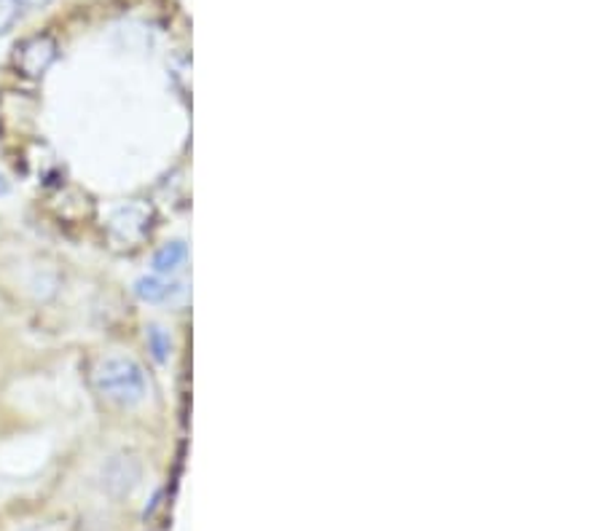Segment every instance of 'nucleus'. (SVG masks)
I'll list each match as a JSON object with an SVG mask.
<instances>
[{
    "mask_svg": "<svg viewBox=\"0 0 604 531\" xmlns=\"http://www.w3.org/2000/svg\"><path fill=\"white\" fill-rule=\"evenodd\" d=\"M149 344H151V350H154V357L158 359V363H164V359H167V354H169V339L164 335L162 328H156V325L151 328Z\"/></svg>",
    "mask_w": 604,
    "mask_h": 531,
    "instance_id": "nucleus-7",
    "label": "nucleus"
},
{
    "mask_svg": "<svg viewBox=\"0 0 604 531\" xmlns=\"http://www.w3.org/2000/svg\"><path fill=\"white\" fill-rule=\"evenodd\" d=\"M145 221H149V215H145L143 207L138 204L121 207V210L113 212L111 231L113 234H119L124 242H138L140 236L145 234Z\"/></svg>",
    "mask_w": 604,
    "mask_h": 531,
    "instance_id": "nucleus-3",
    "label": "nucleus"
},
{
    "mask_svg": "<svg viewBox=\"0 0 604 531\" xmlns=\"http://www.w3.org/2000/svg\"><path fill=\"white\" fill-rule=\"evenodd\" d=\"M20 5H28V9H41V5H46L48 0H17Z\"/></svg>",
    "mask_w": 604,
    "mask_h": 531,
    "instance_id": "nucleus-9",
    "label": "nucleus"
},
{
    "mask_svg": "<svg viewBox=\"0 0 604 531\" xmlns=\"http://www.w3.org/2000/svg\"><path fill=\"white\" fill-rule=\"evenodd\" d=\"M9 191V180H6L3 173H0V193H6Z\"/></svg>",
    "mask_w": 604,
    "mask_h": 531,
    "instance_id": "nucleus-10",
    "label": "nucleus"
},
{
    "mask_svg": "<svg viewBox=\"0 0 604 531\" xmlns=\"http://www.w3.org/2000/svg\"><path fill=\"white\" fill-rule=\"evenodd\" d=\"M138 465L132 460H111L106 467V486L111 488L113 494H130L132 486L138 484Z\"/></svg>",
    "mask_w": 604,
    "mask_h": 531,
    "instance_id": "nucleus-4",
    "label": "nucleus"
},
{
    "mask_svg": "<svg viewBox=\"0 0 604 531\" xmlns=\"http://www.w3.org/2000/svg\"><path fill=\"white\" fill-rule=\"evenodd\" d=\"M175 285L164 283L162 277H156V274H145V277H140L138 283H134V292H138L140 301H149V303H158L164 301V298L173 292Z\"/></svg>",
    "mask_w": 604,
    "mask_h": 531,
    "instance_id": "nucleus-6",
    "label": "nucleus"
},
{
    "mask_svg": "<svg viewBox=\"0 0 604 531\" xmlns=\"http://www.w3.org/2000/svg\"><path fill=\"white\" fill-rule=\"evenodd\" d=\"M91 384L102 398L119 406H138L149 395L143 368L132 357H121V354L102 357L91 370Z\"/></svg>",
    "mask_w": 604,
    "mask_h": 531,
    "instance_id": "nucleus-1",
    "label": "nucleus"
},
{
    "mask_svg": "<svg viewBox=\"0 0 604 531\" xmlns=\"http://www.w3.org/2000/svg\"><path fill=\"white\" fill-rule=\"evenodd\" d=\"M17 11H20V3H17V0H0V30L14 24Z\"/></svg>",
    "mask_w": 604,
    "mask_h": 531,
    "instance_id": "nucleus-8",
    "label": "nucleus"
},
{
    "mask_svg": "<svg viewBox=\"0 0 604 531\" xmlns=\"http://www.w3.org/2000/svg\"><path fill=\"white\" fill-rule=\"evenodd\" d=\"M54 59H57V44H54V38H48V35H35V38H28L17 48L14 63L24 76L39 78L52 67Z\"/></svg>",
    "mask_w": 604,
    "mask_h": 531,
    "instance_id": "nucleus-2",
    "label": "nucleus"
},
{
    "mask_svg": "<svg viewBox=\"0 0 604 531\" xmlns=\"http://www.w3.org/2000/svg\"><path fill=\"white\" fill-rule=\"evenodd\" d=\"M24 531H46V529H24Z\"/></svg>",
    "mask_w": 604,
    "mask_h": 531,
    "instance_id": "nucleus-11",
    "label": "nucleus"
},
{
    "mask_svg": "<svg viewBox=\"0 0 604 531\" xmlns=\"http://www.w3.org/2000/svg\"><path fill=\"white\" fill-rule=\"evenodd\" d=\"M186 258H188L186 244H183V242H167L154 255L156 274H175L183 264H186Z\"/></svg>",
    "mask_w": 604,
    "mask_h": 531,
    "instance_id": "nucleus-5",
    "label": "nucleus"
}]
</instances>
